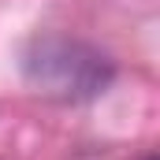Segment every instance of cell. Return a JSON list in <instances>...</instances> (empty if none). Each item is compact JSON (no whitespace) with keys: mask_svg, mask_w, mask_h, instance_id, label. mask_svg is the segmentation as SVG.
I'll return each instance as SVG.
<instances>
[{"mask_svg":"<svg viewBox=\"0 0 160 160\" xmlns=\"http://www.w3.org/2000/svg\"><path fill=\"white\" fill-rule=\"evenodd\" d=\"M22 67H26V78L34 86H41L52 97H63V101L97 97L112 82V63L97 48H89L82 41H67V38L34 41Z\"/></svg>","mask_w":160,"mask_h":160,"instance_id":"cell-1","label":"cell"},{"mask_svg":"<svg viewBox=\"0 0 160 160\" xmlns=\"http://www.w3.org/2000/svg\"><path fill=\"white\" fill-rule=\"evenodd\" d=\"M145 160H157V157H145Z\"/></svg>","mask_w":160,"mask_h":160,"instance_id":"cell-2","label":"cell"}]
</instances>
